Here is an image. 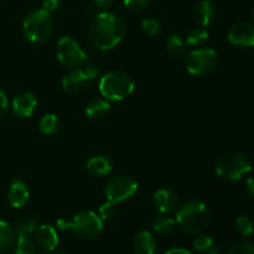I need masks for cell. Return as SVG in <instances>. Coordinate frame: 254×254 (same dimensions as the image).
Instances as JSON below:
<instances>
[{"label":"cell","instance_id":"24","mask_svg":"<svg viewBox=\"0 0 254 254\" xmlns=\"http://www.w3.org/2000/svg\"><path fill=\"white\" fill-rule=\"evenodd\" d=\"M60 128V121L56 114L47 113L40 119L39 129L45 135H52L56 133Z\"/></svg>","mask_w":254,"mask_h":254},{"label":"cell","instance_id":"10","mask_svg":"<svg viewBox=\"0 0 254 254\" xmlns=\"http://www.w3.org/2000/svg\"><path fill=\"white\" fill-rule=\"evenodd\" d=\"M228 40L235 46H254V25L250 21L236 22L228 30Z\"/></svg>","mask_w":254,"mask_h":254},{"label":"cell","instance_id":"38","mask_svg":"<svg viewBox=\"0 0 254 254\" xmlns=\"http://www.w3.org/2000/svg\"><path fill=\"white\" fill-rule=\"evenodd\" d=\"M165 254H192V253L188 250H184V248H171V250H169Z\"/></svg>","mask_w":254,"mask_h":254},{"label":"cell","instance_id":"32","mask_svg":"<svg viewBox=\"0 0 254 254\" xmlns=\"http://www.w3.org/2000/svg\"><path fill=\"white\" fill-rule=\"evenodd\" d=\"M149 0H124V6L129 10V11L138 12L141 11L144 7L148 5Z\"/></svg>","mask_w":254,"mask_h":254},{"label":"cell","instance_id":"6","mask_svg":"<svg viewBox=\"0 0 254 254\" xmlns=\"http://www.w3.org/2000/svg\"><path fill=\"white\" fill-rule=\"evenodd\" d=\"M215 171L223 180L238 181L252 171V164L243 154L228 153L218 159Z\"/></svg>","mask_w":254,"mask_h":254},{"label":"cell","instance_id":"36","mask_svg":"<svg viewBox=\"0 0 254 254\" xmlns=\"http://www.w3.org/2000/svg\"><path fill=\"white\" fill-rule=\"evenodd\" d=\"M93 2L97 7H99V9H102V10H106V9H108V7L112 6V4L114 2V0H93Z\"/></svg>","mask_w":254,"mask_h":254},{"label":"cell","instance_id":"25","mask_svg":"<svg viewBox=\"0 0 254 254\" xmlns=\"http://www.w3.org/2000/svg\"><path fill=\"white\" fill-rule=\"evenodd\" d=\"M208 37H210V34H208V31L205 27H196V29L191 30L188 34L186 44L190 45V46H201V45H203L207 41Z\"/></svg>","mask_w":254,"mask_h":254},{"label":"cell","instance_id":"16","mask_svg":"<svg viewBox=\"0 0 254 254\" xmlns=\"http://www.w3.org/2000/svg\"><path fill=\"white\" fill-rule=\"evenodd\" d=\"M87 171L91 174L93 178H106V176L111 175L112 170H113V163L111 159L106 155H96L92 156L88 161H87Z\"/></svg>","mask_w":254,"mask_h":254},{"label":"cell","instance_id":"39","mask_svg":"<svg viewBox=\"0 0 254 254\" xmlns=\"http://www.w3.org/2000/svg\"><path fill=\"white\" fill-rule=\"evenodd\" d=\"M206 253L207 254H221V251H220V248L212 247V248H210V250H208Z\"/></svg>","mask_w":254,"mask_h":254},{"label":"cell","instance_id":"8","mask_svg":"<svg viewBox=\"0 0 254 254\" xmlns=\"http://www.w3.org/2000/svg\"><path fill=\"white\" fill-rule=\"evenodd\" d=\"M217 64V54L212 49H196L186 55V68L193 76H205Z\"/></svg>","mask_w":254,"mask_h":254},{"label":"cell","instance_id":"18","mask_svg":"<svg viewBox=\"0 0 254 254\" xmlns=\"http://www.w3.org/2000/svg\"><path fill=\"white\" fill-rule=\"evenodd\" d=\"M156 247L155 237L149 231H141L133 240L134 254H155Z\"/></svg>","mask_w":254,"mask_h":254},{"label":"cell","instance_id":"14","mask_svg":"<svg viewBox=\"0 0 254 254\" xmlns=\"http://www.w3.org/2000/svg\"><path fill=\"white\" fill-rule=\"evenodd\" d=\"M86 74L82 68H72L62 78V89L68 94L79 93L88 84Z\"/></svg>","mask_w":254,"mask_h":254},{"label":"cell","instance_id":"40","mask_svg":"<svg viewBox=\"0 0 254 254\" xmlns=\"http://www.w3.org/2000/svg\"><path fill=\"white\" fill-rule=\"evenodd\" d=\"M56 254H68V253H64V252H59V253H56Z\"/></svg>","mask_w":254,"mask_h":254},{"label":"cell","instance_id":"37","mask_svg":"<svg viewBox=\"0 0 254 254\" xmlns=\"http://www.w3.org/2000/svg\"><path fill=\"white\" fill-rule=\"evenodd\" d=\"M246 191H247L248 195L254 197V176H250L246 180Z\"/></svg>","mask_w":254,"mask_h":254},{"label":"cell","instance_id":"27","mask_svg":"<svg viewBox=\"0 0 254 254\" xmlns=\"http://www.w3.org/2000/svg\"><path fill=\"white\" fill-rule=\"evenodd\" d=\"M235 227L236 231L241 236H243V237H248V236H251L254 232L253 221L251 218L246 217V216H241V217H238L236 220Z\"/></svg>","mask_w":254,"mask_h":254},{"label":"cell","instance_id":"21","mask_svg":"<svg viewBox=\"0 0 254 254\" xmlns=\"http://www.w3.org/2000/svg\"><path fill=\"white\" fill-rule=\"evenodd\" d=\"M14 228L5 221L0 220V253H5L15 245Z\"/></svg>","mask_w":254,"mask_h":254},{"label":"cell","instance_id":"23","mask_svg":"<svg viewBox=\"0 0 254 254\" xmlns=\"http://www.w3.org/2000/svg\"><path fill=\"white\" fill-rule=\"evenodd\" d=\"M176 226L175 218L169 215H161L155 218L153 222V230L159 236H168L174 231Z\"/></svg>","mask_w":254,"mask_h":254},{"label":"cell","instance_id":"3","mask_svg":"<svg viewBox=\"0 0 254 254\" xmlns=\"http://www.w3.org/2000/svg\"><path fill=\"white\" fill-rule=\"evenodd\" d=\"M99 92L109 102H119L128 98L134 92V79L128 72L114 69L104 74L99 81Z\"/></svg>","mask_w":254,"mask_h":254},{"label":"cell","instance_id":"5","mask_svg":"<svg viewBox=\"0 0 254 254\" xmlns=\"http://www.w3.org/2000/svg\"><path fill=\"white\" fill-rule=\"evenodd\" d=\"M22 29L26 39L32 44H44L51 37L54 31L51 12L45 9L32 10L24 19Z\"/></svg>","mask_w":254,"mask_h":254},{"label":"cell","instance_id":"31","mask_svg":"<svg viewBox=\"0 0 254 254\" xmlns=\"http://www.w3.org/2000/svg\"><path fill=\"white\" fill-rule=\"evenodd\" d=\"M116 211V205L109 202V201H107V202H104L103 205H101V207H99V217H101L102 220H109V218L113 217Z\"/></svg>","mask_w":254,"mask_h":254},{"label":"cell","instance_id":"28","mask_svg":"<svg viewBox=\"0 0 254 254\" xmlns=\"http://www.w3.org/2000/svg\"><path fill=\"white\" fill-rule=\"evenodd\" d=\"M193 248L198 253H206L213 247V238L208 235H200L193 240Z\"/></svg>","mask_w":254,"mask_h":254},{"label":"cell","instance_id":"20","mask_svg":"<svg viewBox=\"0 0 254 254\" xmlns=\"http://www.w3.org/2000/svg\"><path fill=\"white\" fill-rule=\"evenodd\" d=\"M37 220L32 216H24L19 218L14 226V232L16 237H30L37 228Z\"/></svg>","mask_w":254,"mask_h":254},{"label":"cell","instance_id":"17","mask_svg":"<svg viewBox=\"0 0 254 254\" xmlns=\"http://www.w3.org/2000/svg\"><path fill=\"white\" fill-rule=\"evenodd\" d=\"M215 15V7H213L212 2L208 0H201V1L196 2L192 9L193 19L201 27H206L212 24Z\"/></svg>","mask_w":254,"mask_h":254},{"label":"cell","instance_id":"34","mask_svg":"<svg viewBox=\"0 0 254 254\" xmlns=\"http://www.w3.org/2000/svg\"><path fill=\"white\" fill-rule=\"evenodd\" d=\"M83 72H84V74H86L88 82L94 81V79H96L99 74L98 68H97L96 66H93V64H88L86 68H83Z\"/></svg>","mask_w":254,"mask_h":254},{"label":"cell","instance_id":"33","mask_svg":"<svg viewBox=\"0 0 254 254\" xmlns=\"http://www.w3.org/2000/svg\"><path fill=\"white\" fill-rule=\"evenodd\" d=\"M7 112H9V99L6 94L0 89V118L6 116Z\"/></svg>","mask_w":254,"mask_h":254},{"label":"cell","instance_id":"35","mask_svg":"<svg viewBox=\"0 0 254 254\" xmlns=\"http://www.w3.org/2000/svg\"><path fill=\"white\" fill-rule=\"evenodd\" d=\"M60 4H61V0H44L42 1V9H45L49 12H52L59 9Z\"/></svg>","mask_w":254,"mask_h":254},{"label":"cell","instance_id":"9","mask_svg":"<svg viewBox=\"0 0 254 254\" xmlns=\"http://www.w3.org/2000/svg\"><path fill=\"white\" fill-rule=\"evenodd\" d=\"M57 59L67 68H78L87 61V54L78 42L69 36H64L57 44Z\"/></svg>","mask_w":254,"mask_h":254},{"label":"cell","instance_id":"29","mask_svg":"<svg viewBox=\"0 0 254 254\" xmlns=\"http://www.w3.org/2000/svg\"><path fill=\"white\" fill-rule=\"evenodd\" d=\"M141 30L149 36H155L161 31V24L154 17H146L141 21Z\"/></svg>","mask_w":254,"mask_h":254},{"label":"cell","instance_id":"12","mask_svg":"<svg viewBox=\"0 0 254 254\" xmlns=\"http://www.w3.org/2000/svg\"><path fill=\"white\" fill-rule=\"evenodd\" d=\"M35 243L44 252H54L59 246V235L55 227L50 225L37 226L34 233Z\"/></svg>","mask_w":254,"mask_h":254},{"label":"cell","instance_id":"11","mask_svg":"<svg viewBox=\"0 0 254 254\" xmlns=\"http://www.w3.org/2000/svg\"><path fill=\"white\" fill-rule=\"evenodd\" d=\"M153 203L163 215H170L179 207L178 195L170 189H159L153 195Z\"/></svg>","mask_w":254,"mask_h":254},{"label":"cell","instance_id":"13","mask_svg":"<svg viewBox=\"0 0 254 254\" xmlns=\"http://www.w3.org/2000/svg\"><path fill=\"white\" fill-rule=\"evenodd\" d=\"M36 106V97L30 92H22L12 99L11 111L19 118H30L34 114Z\"/></svg>","mask_w":254,"mask_h":254},{"label":"cell","instance_id":"2","mask_svg":"<svg viewBox=\"0 0 254 254\" xmlns=\"http://www.w3.org/2000/svg\"><path fill=\"white\" fill-rule=\"evenodd\" d=\"M175 221L184 232L198 235L210 225L211 213L201 201H188L178 207Z\"/></svg>","mask_w":254,"mask_h":254},{"label":"cell","instance_id":"30","mask_svg":"<svg viewBox=\"0 0 254 254\" xmlns=\"http://www.w3.org/2000/svg\"><path fill=\"white\" fill-rule=\"evenodd\" d=\"M227 254H254V243L250 241H238L231 246Z\"/></svg>","mask_w":254,"mask_h":254},{"label":"cell","instance_id":"4","mask_svg":"<svg viewBox=\"0 0 254 254\" xmlns=\"http://www.w3.org/2000/svg\"><path fill=\"white\" fill-rule=\"evenodd\" d=\"M60 231L71 230L79 238L93 240L103 230V220L93 211H81L69 221L59 220L56 222Z\"/></svg>","mask_w":254,"mask_h":254},{"label":"cell","instance_id":"19","mask_svg":"<svg viewBox=\"0 0 254 254\" xmlns=\"http://www.w3.org/2000/svg\"><path fill=\"white\" fill-rule=\"evenodd\" d=\"M111 111V103L107 99H94L87 106L86 114L89 119L101 121Z\"/></svg>","mask_w":254,"mask_h":254},{"label":"cell","instance_id":"22","mask_svg":"<svg viewBox=\"0 0 254 254\" xmlns=\"http://www.w3.org/2000/svg\"><path fill=\"white\" fill-rule=\"evenodd\" d=\"M166 50L174 57H184L186 55V41L179 34H173L166 40Z\"/></svg>","mask_w":254,"mask_h":254},{"label":"cell","instance_id":"26","mask_svg":"<svg viewBox=\"0 0 254 254\" xmlns=\"http://www.w3.org/2000/svg\"><path fill=\"white\" fill-rule=\"evenodd\" d=\"M15 254H36V243L30 237H17Z\"/></svg>","mask_w":254,"mask_h":254},{"label":"cell","instance_id":"1","mask_svg":"<svg viewBox=\"0 0 254 254\" xmlns=\"http://www.w3.org/2000/svg\"><path fill=\"white\" fill-rule=\"evenodd\" d=\"M126 35L123 19L113 12H99L89 27V40L92 45L102 51L114 49Z\"/></svg>","mask_w":254,"mask_h":254},{"label":"cell","instance_id":"41","mask_svg":"<svg viewBox=\"0 0 254 254\" xmlns=\"http://www.w3.org/2000/svg\"><path fill=\"white\" fill-rule=\"evenodd\" d=\"M253 19H254V12H253Z\"/></svg>","mask_w":254,"mask_h":254},{"label":"cell","instance_id":"7","mask_svg":"<svg viewBox=\"0 0 254 254\" xmlns=\"http://www.w3.org/2000/svg\"><path fill=\"white\" fill-rule=\"evenodd\" d=\"M138 183L131 176L116 175L107 180L104 186V195L107 201L118 205L133 198L138 192Z\"/></svg>","mask_w":254,"mask_h":254},{"label":"cell","instance_id":"15","mask_svg":"<svg viewBox=\"0 0 254 254\" xmlns=\"http://www.w3.org/2000/svg\"><path fill=\"white\" fill-rule=\"evenodd\" d=\"M30 198V191L26 184L20 179H14L7 191V201L14 208H21Z\"/></svg>","mask_w":254,"mask_h":254}]
</instances>
